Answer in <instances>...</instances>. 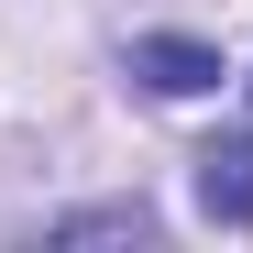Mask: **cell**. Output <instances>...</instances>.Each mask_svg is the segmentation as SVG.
Returning a JSON list of instances; mask_svg holds the SVG:
<instances>
[{
	"instance_id": "cell-2",
	"label": "cell",
	"mask_w": 253,
	"mask_h": 253,
	"mask_svg": "<svg viewBox=\"0 0 253 253\" xmlns=\"http://www.w3.org/2000/svg\"><path fill=\"white\" fill-rule=\"evenodd\" d=\"M198 209L231 220V231H253V132H220L198 154Z\"/></svg>"
},
{
	"instance_id": "cell-1",
	"label": "cell",
	"mask_w": 253,
	"mask_h": 253,
	"mask_svg": "<svg viewBox=\"0 0 253 253\" xmlns=\"http://www.w3.org/2000/svg\"><path fill=\"white\" fill-rule=\"evenodd\" d=\"M121 77H143L154 99H209L220 88V44H198V33H132Z\"/></svg>"
},
{
	"instance_id": "cell-3",
	"label": "cell",
	"mask_w": 253,
	"mask_h": 253,
	"mask_svg": "<svg viewBox=\"0 0 253 253\" xmlns=\"http://www.w3.org/2000/svg\"><path fill=\"white\" fill-rule=\"evenodd\" d=\"M154 231V209L132 198V209H88V220H55V242H143Z\"/></svg>"
}]
</instances>
